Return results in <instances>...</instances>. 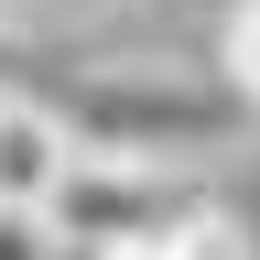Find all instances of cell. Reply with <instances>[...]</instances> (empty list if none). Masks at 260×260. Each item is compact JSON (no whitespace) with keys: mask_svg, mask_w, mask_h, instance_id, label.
Here are the masks:
<instances>
[{"mask_svg":"<svg viewBox=\"0 0 260 260\" xmlns=\"http://www.w3.org/2000/svg\"><path fill=\"white\" fill-rule=\"evenodd\" d=\"M32 98L65 119L76 162H206L249 130V98L217 65H32Z\"/></svg>","mask_w":260,"mask_h":260,"instance_id":"obj_1","label":"cell"},{"mask_svg":"<svg viewBox=\"0 0 260 260\" xmlns=\"http://www.w3.org/2000/svg\"><path fill=\"white\" fill-rule=\"evenodd\" d=\"M206 206H217V184L174 174V162H76L54 184L44 228L65 239V260H98V249H130V239H162V228H184Z\"/></svg>","mask_w":260,"mask_h":260,"instance_id":"obj_2","label":"cell"},{"mask_svg":"<svg viewBox=\"0 0 260 260\" xmlns=\"http://www.w3.org/2000/svg\"><path fill=\"white\" fill-rule=\"evenodd\" d=\"M76 174V141H65V119L44 109V98H0V206H54V184Z\"/></svg>","mask_w":260,"mask_h":260,"instance_id":"obj_3","label":"cell"},{"mask_svg":"<svg viewBox=\"0 0 260 260\" xmlns=\"http://www.w3.org/2000/svg\"><path fill=\"white\" fill-rule=\"evenodd\" d=\"M98 260H249V228H239V206H206V217L162 228V239H130V249H98Z\"/></svg>","mask_w":260,"mask_h":260,"instance_id":"obj_4","label":"cell"},{"mask_svg":"<svg viewBox=\"0 0 260 260\" xmlns=\"http://www.w3.org/2000/svg\"><path fill=\"white\" fill-rule=\"evenodd\" d=\"M217 76L249 98V119H260V0H239L228 11V32H217Z\"/></svg>","mask_w":260,"mask_h":260,"instance_id":"obj_5","label":"cell"},{"mask_svg":"<svg viewBox=\"0 0 260 260\" xmlns=\"http://www.w3.org/2000/svg\"><path fill=\"white\" fill-rule=\"evenodd\" d=\"M0 260H65V239H54L32 206H0Z\"/></svg>","mask_w":260,"mask_h":260,"instance_id":"obj_6","label":"cell"}]
</instances>
